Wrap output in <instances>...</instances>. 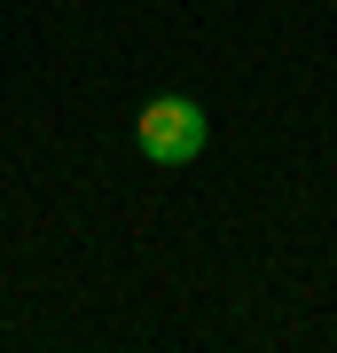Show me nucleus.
Listing matches in <instances>:
<instances>
[{"mask_svg": "<svg viewBox=\"0 0 337 353\" xmlns=\"http://www.w3.org/2000/svg\"><path fill=\"white\" fill-rule=\"evenodd\" d=\"M134 141H141L150 165H196L204 141H212V126H204V110H196L188 94H157L150 110L134 118Z\"/></svg>", "mask_w": 337, "mask_h": 353, "instance_id": "nucleus-1", "label": "nucleus"}]
</instances>
